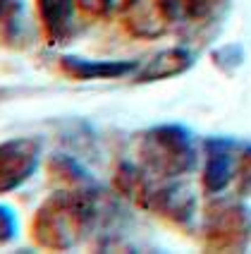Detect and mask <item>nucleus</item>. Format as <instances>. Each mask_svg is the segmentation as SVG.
Segmentation results:
<instances>
[{"instance_id":"obj_12","label":"nucleus","mask_w":251,"mask_h":254,"mask_svg":"<svg viewBox=\"0 0 251 254\" xmlns=\"http://www.w3.org/2000/svg\"><path fill=\"white\" fill-rule=\"evenodd\" d=\"M237 187H239V194H249L251 192V151H247V154L239 158Z\"/></svg>"},{"instance_id":"obj_11","label":"nucleus","mask_w":251,"mask_h":254,"mask_svg":"<svg viewBox=\"0 0 251 254\" xmlns=\"http://www.w3.org/2000/svg\"><path fill=\"white\" fill-rule=\"evenodd\" d=\"M151 5H153L155 12L160 14L167 24H172L182 14V0H151Z\"/></svg>"},{"instance_id":"obj_7","label":"nucleus","mask_w":251,"mask_h":254,"mask_svg":"<svg viewBox=\"0 0 251 254\" xmlns=\"http://www.w3.org/2000/svg\"><path fill=\"white\" fill-rule=\"evenodd\" d=\"M192 67V53L187 48H165L153 58H149L144 65L139 63V72L134 77V82L146 84V82H160V79H170L177 77L182 72Z\"/></svg>"},{"instance_id":"obj_9","label":"nucleus","mask_w":251,"mask_h":254,"mask_svg":"<svg viewBox=\"0 0 251 254\" xmlns=\"http://www.w3.org/2000/svg\"><path fill=\"white\" fill-rule=\"evenodd\" d=\"M134 0H77L79 10L91 17H117L132 7Z\"/></svg>"},{"instance_id":"obj_10","label":"nucleus","mask_w":251,"mask_h":254,"mask_svg":"<svg viewBox=\"0 0 251 254\" xmlns=\"http://www.w3.org/2000/svg\"><path fill=\"white\" fill-rule=\"evenodd\" d=\"M223 0H182V14H187L192 22H203L220 7Z\"/></svg>"},{"instance_id":"obj_14","label":"nucleus","mask_w":251,"mask_h":254,"mask_svg":"<svg viewBox=\"0 0 251 254\" xmlns=\"http://www.w3.org/2000/svg\"><path fill=\"white\" fill-rule=\"evenodd\" d=\"M14 230H17V221H14L12 211L7 206H0V245L12 240Z\"/></svg>"},{"instance_id":"obj_6","label":"nucleus","mask_w":251,"mask_h":254,"mask_svg":"<svg viewBox=\"0 0 251 254\" xmlns=\"http://www.w3.org/2000/svg\"><path fill=\"white\" fill-rule=\"evenodd\" d=\"M60 70L77 82H91V79H120L125 74L139 70L137 60H86L77 56L60 58Z\"/></svg>"},{"instance_id":"obj_2","label":"nucleus","mask_w":251,"mask_h":254,"mask_svg":"<svg viewBox=\"0 0 251 254\" xmlns=\"http://www.w3.org/2000/svg\"><path fill=\"white\" fill-rule=\"evenodd\" d=\"M139 168L160 180H175L194 168V146L180 125H158L137 141Z\"/></svg>"},{"instance_id":"obj_4","label":"nucleus","mask_w":251,"mask_h":254,"mask_svg":"<svg viewBox=\"0 0 251 254\" xmlns=\"http://www.w3.org/2000/svg\"><path fill=\"white\" fill-rule=\"evenodd\" d=\"M41 146L36 139L17 137L0 141V194L19 190L36 173Z\"/></svg>"},{"instance_id":"obj_8","label":"nucleus","mask_w":251,"mask_h":254,"mask_svg":"<svg viewBox=\"0 0 251 254\" xmlns=\"http://www.w3.org/2000/svg\"><path fill=\"white\" fill-rule=\"evenodd\" d=\"M230 178H232V168H230L227 154H225L223 149H218L215 144H208L206 168H203V187H206V192L223 190Z\"/></svg>"},{"instance_id":"obj_13","label":"nucleus","mask_w":251,"mask_h":254,"mask_svg":"<svg viewBox=\"0 0 251 254\" xmlns=\"http://www.w3.org/2000/svg\"><path fill=\"white\" fill-rule=\"evenodd\" d=\"M22 10V0H0V27H12Z\"/></svg>"},{"instance_id":"obj_5","label":"nucleus","mask_w":251,"mask_h":254,"mask_svg":"<svg viewBox=\"0 0 251 254\" xmlns=\"http://www.w3.org/2000/svg\"><path fill=\"white\" fill-rule=\"evenodd\" d=\"M77 0H36V14L48 46H62L74 34Z\"/></svg>"},{"instance_id":"obj_1","label":"nucleus","mask_w":251,"mask_h":254,"mask_svg":"<svg viewBox=\"0 0 251 254\" xmlns=\"http://www.w3.org/2000/svg\"><path fill=\"white\" fill-rule=\"evenodd\" d=\"M96 216V201L89 192L62 190L50 194L36 209L31 221V238L43 250L65 252L84 240Z\"/></svg>"},{"instance_id":"obj_3","label":"nucleus","mask_w":251,"mask_h":254,"mask_svg":"<svg viewBox=\"0 0 251 254\" xmlns=\"http://www.w3.org/2000/svg\"><path fill=\"white\" fill-rule=\"evenodd\" d=\"M251 233L249 213L230 201H213L203 213V247L210 252H237Z\"/></svg>"}]
</instances>
